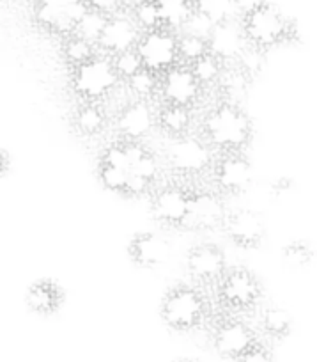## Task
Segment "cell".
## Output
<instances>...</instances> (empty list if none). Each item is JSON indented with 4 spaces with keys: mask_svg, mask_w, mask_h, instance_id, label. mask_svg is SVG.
Segmentation results:
<instances>
[{
    "mask_svg": "<svg viewBox=\"0 0 317 362\" xmlns=\"http://www.w3.org/2000/svg\"><path fill=\"white\" fill-rule=\"evenodd\" d=\"M190 2H191V4H195V0H190Z\"/></svg>",
    "mask_w": 317,
    "mask_h": 362,
    "instance_id": "cell-41",
    "label": "cell"
},
{
    "mask_svg": "<svg viewBox=\"0 0 317 362\" xmlns=\"http://www.w3.org/2000/svg\"><path fill=\"white\" fill-rule=\"evenodd\" d=\"M128 87V93L133 96L135 100H145V102H152L155 96H158V86H160V75L151 71L148 68L138 69L135 75L124 80Z\"/></svg>",
    "mask_w": 317,
    "mask_h": 362,
    "instance_id": "cell-26",
    "label": "cell"
},
{
    "mask_svg": "<svg viewBox=\"0 0 317 362\" xmlns=\"http://www.w3.org/2000/svg\"><path fill=\"white\" fill-rule=\"evenodd\" d=\"M224 196L215 190H191L190 208L183 228L191 231L208 233L222 229L227 217Z\"/></svg>",
    "mask_w": 317,
    "mask_h": 362,
    "instance_id": "cell-9",
    "label": "cell"
},
{
    "mask_svg": "<svg viewBox=\"0 0 317 362\" xmlns=\"http://www.w3.org/2000/svg\"><path fill=\"white\" fill-rule=\"evenodd\" d=\"M104 22H107V16L101 15V13L97 11H92V9H87L85 15H83L82 18H80V22L76 23L75 34L76 36L83 37V40L90 41L92 45H97V40H100Z\"/></svg>",
    "mask_w": 317,
    "mask_h": 362,
    "instance_id": "cell-34",
    "label": "cell"
},
{
    "mask_svg": "<svg viewBox=\"0 0 317 362\" xmlns=\"http://www.w3.org/2000/svg\"><path fill=\"white\" fill-rule=\"evenodd\" d=\"M209 315L208 297L190 284L170 288L160 304V316L169 329L176 332H193Z\"/></svg>",
    "mask_w": 317,
    "mask_h": 362,
    "instance_id": "cell-3",
    "label": "cell"
},
{
    "mask_svg": "<svg viewBox=\"0 0 317 362\" xmlns=\"http://www.w3.org/2000/svg\"><path fill=\"white\" fill-rule=\"evenodd\" d=\"M156 128L162 132L165 137L177 139L188 135L193 124V112L190 107L181 105H170V103H163L155 114Z\"/></svg>",
    "mask_w": 317,
    "mask_h": 362,
    "instance_id": "cell-21",
    "label": "cell"
},
{
    "mask_svg": "<svg viewBox=\"0 0 317 362\" xmlns=\"http://www.w3.org/2000/svg\"><path fill=\"white\" fill-rule=\"evenodd\" d=\"M71 127L80 137H100L109 127V114L103 103L80 102L71 114Z\"/></svg>",
    "mask_w": 317,
    "mask_h": 362,
    "instance_id": "cell-20",
    "label": "cell"
},
{
    "mask_svg": "<svg viewBox=\"0 0 317 362\" xmlns=\"http://www.w3.org/2000/svg\"><path fill=\"white\" fill-rule=\"evenodd\" d=\"M236 362H273V354L266 344L257 339L236 358Z\"/></svg>",
    "mask_w": 317,
    "mask_h": 362,
    "instance_id": "cell-36",
    "label": "cell"
},
{
    "mask_svg": "<svg viewBox=\"0 0 317 362\" xmlns=\"http://www.w3.org/2000/svg\"><path fill=\"white\" fill-rule=\"evenodd\" d=\"M121 78L114 69L112 59L104 54H96L90 61L71 68L69 87L80 102L103 103L121 86Z\"/></svg>",
    "mask_w": 317,
    "mask_h": 362,
    "instance_id": "cell-4",
    "label": "cell"
},
{
    "mask_svg": "<svg viewBox=\"0 0 317 362\" xmlns=\"http://www.w3.org/2000/svg\"><path fill=\"white\" fill-rule=\"evenodd\" d=\"M66 293L59 283L52 279L36 281L25 293V304L32 313L40 316H52L62 308Z\"/></svg>",
    "mask_w": 317,
    "mask_h": 362,
    "instance_id": "cell-19",
    "label": "cell"
},
{
    "mask_svg": "<svg viewBox=\"0 0 317 362\" xmlns=\"http://www.w3.org/2000/svg\"><path fill=\"white\" fill-rule=\"evenodd\" d=\"M96 54H100L96 45L90 41L83 40V37L71 34V36L62 37L61 41V57L69 68H76V66L83 64V62L90 61Z\"/></svg>",
    "mask_w": 317,
    "mask_h": 362,
    "instance_id": "cell-24",
    "label": "cell"
},
{
    "mask_svg": "<svg viewBox=\"0 0 317 362\" xmlns=\"http://www.w3.org/2000/svg\"><path fill=\"white\" fill-rule=\"evenodd\" d=\"M201 137L213 151H245L253 137V124L239 103L220 102L204 114Z\"/></svg>",
    "mask_w": 317,
    "mask_h": 362,
    "instance_id": "cell-1",
    "label": "cell"
},
{
    "mask_svg": "<svg viewBox=\"0 0 317 362\" xmlns=\"http://www.w3.org/2000/svg\"><path fill=\"white\" fill-rule=\"evenodd\" d=\"M188 274L201 284H217L227 270L225 254L217 243H198L186 256Z\"/></svg>",
    "mask_w": 317,
    "mask_h": 362,
    "instance_id": "cell-15",
    "label": "cell"
},
{
    "mask_svg": "<svg viewBox=\"0 0 317 362\" xmlns=\"http://www.w3.org/2000/svg\"><path fill=\"white\" fill-rule=\"evenodd\" d=\"M155 107L152 102L131 100L119 109L114 117V130L121 141L144 142L156 128Z\"/></svg>",
    "mask_w": 317,
    "mask_h": 362,
    "instance_id": "cell-12",
    "label": "cell"
},
{
    "mask_svg": "<svg viewBox=\"0 0 317 362\" xmlns=\"http://www.w3.org/2000/svg\"><path fill=\"white\" fill-rule=\"evenodd\" d=\"M218 300L234 313H246L257 308L263 298V286L253 272L238 267L225 270L217 281Z\"/></svg>",
    "mask_w": 317,
    "mask_h": 362,
    "instance_id": "cell-5",
    "label": "cell"
},
{
    "mask_svg": "<svg viewBox=\"0 0 317 362\" xmlns=\"http://www.w3.org/2000/svg\"><path fill=\"white\" fill-rule=\"evenodd\" d=\"M232 62L253 82V78H257L266 66V52L246 43Z\"/></svg>",
    "mask_w": 317,
    "mask_h": 362,
    "instance_id": "cell-29",
    "label": "cell"
},
{
    "mask_svg": "<svg viewBox=\"0 0 317 362\" xmlns=\"http://www.w3.org/2000/svg\"><path fill=\"white\" fill-rule=\"evenodd\" d=\"M131 20L138 27L140 33H149V30L162 29V16H160L158 6L155 0H144L138 6H135L130 11Z\"/></svg>",
    "mask_w": 317,
    "mask_h": 362,
    "instance_id": "cell-31",
    "label": "cell"
},
{
    "mask_svg": "<svg viewBox=\"0 0 317 362\" xmlns=\"http://www.w3.org/2000/svg\"><path fill=\"white\" fill-rule=\"evenodd\" d=\"M140 34L142 33L131 20L130 13H116V15L107 16V22H104L103 30H101L96 48L100 54L114 57L121 52L131 50V48L137 47Z\"/></svg>",
    "mask_w": 317,
    "mask_h": 362,
    "instance_id": "cell-14",
    "label": "cell"
},
{
    "mask_svg": "<svg viewBox=\"0 0 317 362\" xmlns=\"http://www.w3.org/2000/svg\"><path fill=\"white\" fill-rule=\"evenodd\" d=\"M257 341L256 332L239 318H225L213 330V346L218 355L236 361L250 344Z\"/></svg>",
    "mask_w": 317,
    "mask_h": 362,
    "instance_id": "cell-16",
    "label": "cell"
},
{
    "mask_svg": "<svg viewBox=\"0 0 317 362\" xmlns=\"http://www.w3.org/2000/svg\"><path fill=\"white\" fill-rule=\"evenodd\" d=\"M110 59H112L114 69H116V73H117V76L121 78V82L128 80L131 75H135L138 69L144 68V64H142V61H140V55L137 54V50H135V48H131V50H126V52H121V54L114 55V57H110Z\"/></svg>",
    "mask_w": 317,
    "mask_h": 362,
    "instance_id": "cell-35",
    "label": "cell"
},
{
    "mask_svg": "<svg viewBox=\"0 0 317 362\" xmlns=\"http://www.w3.org/2000/svg\"><path fill=\"white\" fill-rule=\"evenodd\" d=\"M193 8L215 25L239 18L238 0H195Z\"/></svg>",
    "mask_w": 317,
    "mask_h": 362,
    "instance_id": "cell-25",
    "label": "cell"
},
{
    "mask_svg": "<svg viewBox=\"0 0 317 362\" xmlns=\"http://www.w3.org/2000/svg\"><path fill=\"white\" fill-rule=\"evenodd\" d=\"M144 68L151 71L165 73L179 62L177 59V34L169 29H156L142 33L135 47Z\"/></svg>",
    "mask_w": 317,
    "mask_h": 362,
    "instance_id": "cell-8",
    "label": "cell"
},
{
    "mask_svg": "<svg viewBox=\"0 0 317 362\" xmlns=\"http://www.w3.org/2000/svg\"><path fill=\"white\" fill-rule=\"evenodd\" d=\"M209 52L208 40L193 34H177V59L183 64H191Z\"/></svg>",
    "mask_w": 317,
    "mask_h": 362,
    "instance_id": "cell-30",
    "label": "cell"
},
{
    "mask_svg": "<svg viewBox=\"0 0 317 362\" xmlns=\"http://www.w3.org/2000/svg\"><path fill=\"white\" fill-rule=\"evenodd\" d=\"M245 45L246 41L238 20H234V22L217 23V25H213V29H211V33L208 36L209 52L217 55L225 64L234 61Z\"/></svg>",
    "mask_w": 317,
    "mask_h": 362,
    "instance_id": "cell-18",
    "label": "cell"
},
{
    "mask_svg": "<svg viewBox=\"0 0 317 362\" xmlns=\"http://www.w3.org/2000/svg\"><path fill=\"white\" fill-rule=\"evenodd\" d=\"M211 177H213L217 192L239 196L252 183V162L243 151L220 153V156L211 163Z\"/></svg>",
    "mask_w": 317,
    "mask_h": 362,
    "instance_id": "cell-7",
    "label": "cell"
},
{
    "mask_svg": "<svg viewBox=\"0 0 317 362\" xmlns=\"http://www.w3.org/2000/svg\"><path fill=\"white\" fill-rule=\"evenodd\" d=\"M263 330L273 339H284L292 330V318L285 309L278 305H270L264 309L263 318H261Z\"/></svg>",
    "mask_w": 317,
    "mask_h": 362,
    "instance_id": "cell-28",
    "label": "cell"
},
{
    "mask_svg": "<svg viewBox=\"0 0 317 362\" xmlns=\"http://www.w3.org/2000/svg\"><path fill=\"white\" fill-rule=\"evenodd\" d=\"M191 189L179 183H169L155 190L151 199V215L163 228H183L190 208Z\"/></svg>",
    "mask_w": 317,
    "mask_h": 362,
    "instance_id": "cell-11",
    "label": "cell"
},
{
    "mask_svg": "<svg viewBox=\"0 0 317 362\" xmlns=\"http://www.w3.org/2000/svg\"><path fill=\"white\" fill-rule=\"evenodd\" d=\"M202 95H204V89L197 82L188 64L177 62L160 75L158 96H162L163 103L193 109Z\"/></svg>",
    "mask_w": 317,
    "mask_h": 362,
    "instance_id": "cell-10",
    "label": "cell"
},
{
    "mask_svg": "<svg viewBox=\"0 0 317 362\" xmlns=\"http://www.w3.org/2000/svg\"><path fill=\"white\" fill-rule=\"evenodd\" d=\"M222 229L236 247L245 250L257 249L266 238V224L263 215L246 208L229 211Z\"/></svg>",
    "mask_w": 317,
    "mask_h": 362,
    "instance_id": "cell-13",
    "label": "cell"
},
{
    "mask_svg": "<svg viewBox=\"0 0 317 362\" xmlns=\"http://www.w3.org/2000/svg\"><path fill=\"white\" fill-rule=\"evenodd\" d=\"M238 23L246 43L264 52L298 40L296 23L289 20L277 6L264 0H259L252 8L243 11Z\"/></svg>",
    "mask_w": 317,
    "mask_h": 362,
    "instance_id": "cell-2",
    "label": "cell"
},
{
    "mask_svg": "<svg viewBox=\"0 0 317 362\" xmlns=\"http://www.w3.org/2000/svg\"><path fill=\"white\" fill-rule=\"evenodd\" d=\"M250 83H252V80L234 62H227V64H224L215 89L218 90V95L222 96L224 102L239 103V100L245 98L246 93H249Z\"/></svg>",
    "mask_w": 317,
    "mask_h": 362,
    "instance_id": "cell-22",
    "label": "cell"
},
{
    "mask_svg": "<svg viewBox=\"0 0 317 362\" xmlns=\"http://www.w3.org/2000/svg\"><path fill=\"white\" fill-rule=\"evenodd\" d=\"M224 61L213 55L211 52H208L205 55H202L201 59H197L195 62H191L190 69L193 73V76L197 78V82L201 83L202 89H208V87L217 86L218 78H220V73L224 69Z\"/></svg>",
    "mask_w": 317,
    "mask_h": 362,
    "instance_id": "cell-27",
    "label": "cell"
},
{
    "mask_svg": "<svg viewBox=\"0 0 317 362\" xmlns=\"http://www.w3.org/2000/svg\"><path fill=\"white\" fill-rule=\"evenodd\" d=\"M87 8L92 9V11L101 13L104 16L116 15V13L124 11L123 2L121 0H85Z\"/></svg>",
    "mask_w": 317,
    "mask_h": 362,
    "instance_id": "cell-37",
    "label": "cell"
},
{
    "mask_svg": "<svg viewBox=\"0 0 317 362\" xmlns=\"http://www.w3.org/2000/svg\"><path fill=\"white\" fill-rule=\"evenodd\" d=\"M312 247L306 242H303V240L291 242L282 250V261H284V264L289 270H303V268H306L312 263Z\"/></svg>",
    "mask_w": 317,
    "mask_h": 362,
    "instance_id": "cell-33",
    "label": "cell"
},
{
    "mask_svg": "<svg viewBox=\"0 0 317 362\" xmlns=\"http://www.w3.org/2000/svg\"><path fill=\"white\" fill-rule=\"evenodd\" d=\"M121 2H123V9H124V11L130 13L131 9L135 8V6H138V4H140V2H144V0H121Z\"/></svg>",
    "mask_w": 317,
    "mask_h": 362,
    "instance_id": "cell-39",
    "label": "cell"
},
{
    "mask_svg": "<svg viewBox=\"0 0 317 362\" xmlns=\"http://www.w3.org/2000/svg\"><path fill=\"white\" fill-rule=\"evenodd\" d=\"M96 174L103 189H107L109 192L124 196V189H126V181H128V170L109 165V163L100 162V160H97Z\"/></svg>",
    "mask_w": 317,
    "mask_h": 362,
    "instance_id": "cell-32",
    "label": "cell"
},
{
    "mask_svg": "<svg viewBox=\"0 0 317 362\" xmlns=\"http://www.w3.org/2000/svg\"><path fill=\"white\" fill-rule=\"evenodd\" d=\"M9 170H11V156L6 149L0 148V177H4Z\"/></svg>",
    "mask_w": 317,
    "mask_h": 362,
    "instance_id": "cell-38",
    "label": "cell"
},
{
    "mask_svg": "<svg viewBox=\"0 0 317 362\" xmlns=\"http://www.w3.org/2000/svg\"><path fill=\"white\" fill-rule=\"evenodd\" d=\"M177 362H197V361H191V358H181V361Z\"/></svg>",
    "mask_w": 317,
    "mask_h": 362,
    "instance_id": "cell-40",
    "label": "cell"
},
{
    "mask_svg": "<svg viewBox=\"0 0 317 362\" xmlns=\"http://www.w3.org/2000/svg\"><path fill=\"white\" fill-rule=\"evenodd\" d=\"M170 256V245L156 233H138L128 243V257L138 268H156Z\"/></svg>",
    "mask_w": 317,
    "mask_h": 362,
    "instance_id": "cell-17",
    "label": "cell"
},
{
    "mask_svg": "<svg viewBox=\"0 0 317 362\" xmlns=\"http://www.w3.org/2000/svg\"><path fill=\"white\" fill-rule=\"evenodd\" d=\"M165 160L170 169L179 176L193 177L208 173L213 163V149L202 137L183 135L170 139L165 148Z\"/></svg>",
    "mask_w": 317,
    "mask_h": 362,
    "instance_id": "cell-6",
    "label": "cell"
},
{
    "mask_svg": "<svg viewBox=\"0 0 317 362\" xmlns=\"http://www.w3.org/2000/svg\"><path fill=\"white\" fill-rule=\"evenodd\" d=\"M155 2L162 16L163 29H169L176 34L183 29L186 20L193 13V4L190 0H155Z\"/></svg>",
    "mask_w": 317,
    "mask_h": 362,
    "instance_id": "cell-23",
    "label": "cell"
}]
</instances>
